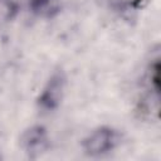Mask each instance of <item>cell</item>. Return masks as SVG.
<instances>
[{
  "label": "cell",
  "mask_w": 161,
  "mask_h": 161,
  "mask_svg": "<svg viewBox=\"0 0 161 161\" xmlns=\"http://www.w3.org/2000/svg\"><path fill=\"white\" fill-rule=\"evenodd\" d=\"M113 143V133L109 131H99L96 132L88 141H87V150L89 152H104L106 150L111 148Z\"/></svg>",
  "instance_id": "6da1fadb"
}]
</instances>
